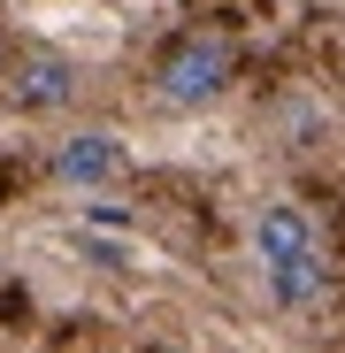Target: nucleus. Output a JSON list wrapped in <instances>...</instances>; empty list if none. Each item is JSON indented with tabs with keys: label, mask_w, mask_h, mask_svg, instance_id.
Segmentation results:
<instances>
[{
	"label": "nucleus",
	"mask_w": 345,
	"mask_h": 353,
	"mask_svg": "<svg viewBox=\"0 0 345 353\" xmlns=\"http://www.w3.org/2000/svg\"><path fill=\"white\" fill-rule=\"evenodd\" d=\"M8 92H16V108H70L77 100V70L62 54H46V46H16L8 54Z\"/></svg>",
	"instance_id": "obj_3"
},
{
	"label": "nucleus",
	"mask_w": 345,
	"mask_h": 353,
	"mask_svg": "<svg viewBox=\"0 0 345 353\" xmlns=\"http://www.w3.org/2000/svg\"><path fill=\"white\" fill-rule=\"evenodd\" d=\"M230 77H238V54H230L222 31H177L154 62V85L169 108H215L230 92Z\"/></svg>",
	"instance_id": "obj_2"
},
{
	"label": "nucleus",
	"mask_w": 345,
	"mask_h": 353,
	"mask_svg": "<svg viewBox=\"0 0 345 353\" xmlns=\"http://www.w3.org/2000/svg\"><path fill=\"white\" fill-rule=\"evenodd\" d=\"M54 176H70V185H115L123 176V146H115L107 131H77V139H62L54 146Z\"/></svg>",
	"instance_id": "obj_4"
},
{
	"label": "nucleus",
	"mask_w": 345,
	"mask_h": 353,
	"mask_svg": "<svg viewBox=\"0 0 345 353\" xmlns=\"http://www.w3.org/2000/svg\"><path fill=\"white\" fill-rule=\"evenodd\" d=\"M161 353H169V345H161Z\"/></svg>",
	"instance_id": "obj_5"
},
{
	"label": "nucleus",
	"mask_w": 345,
	"mask_h": 353,
	"mask_svg": "<svg viewBox=\"0 0 345 353\" xmlns=\"http://www.w3.org/2000/svg\"><path fill=\"white\" fill-rule=\"evenodd\" d=\"M253 246H261V276L276 292V307H322L330 292V261H322V230L307 208L276 200L253 215Z\"/></svg>",
	"instance_id": "obj_1"
}]
</instances>
